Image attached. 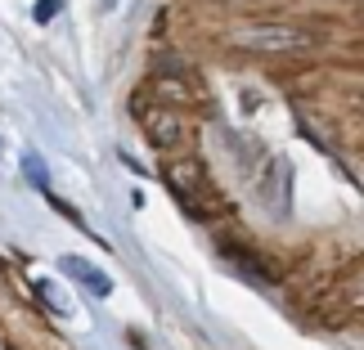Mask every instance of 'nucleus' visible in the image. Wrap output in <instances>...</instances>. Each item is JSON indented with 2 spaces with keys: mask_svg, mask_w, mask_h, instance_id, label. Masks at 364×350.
I'll return each mask as SVG.
<instances>
[{
  "mask_svg": "<svg viewBox=\"0 0 364 350\" xmlns=\"http://www.w3.org/2000/svg\"><path fill=\"white\" fill-rule=\"evenodd\" d=\"M166 185H171L176 193V202L185 207L189 216H207V212H216V189H212V180H207L203 171V162L198 158H180L166 166Z\"/></svg>",
  "mask_w": 364,
  "mask_h": 350,
  "instance_id": "obj_1",
  "label": "nucleus"
},
{
  "mask_svg": "<svg viewBox=\"0 0 364 350\" xmlns=\"http://www.w3.org/2000/svg\"><path fill=\"white\" fill-rule=\"evenodd\" d=\"M139 126L149 131L153 148H176L180 139H185V117L171 113V108H149V113L139 117Z\"/></svg>",
  "mask_w": 364,
  "mask_h": 350,
  "instance_id": "obj_2",
  "label": "nucleus"
},
{
  "mask_svg": "<svg viewBox=\"0 0 364 350\" xmlns=\"http://www.w3.org/2000/svg\"><path fill=\"white\" fill-rule=\"evenodd\" d=\"M59 270L68 274V278H77V283L81 288H86L90 292V297H108V292H113V278H108L104 270H100V265H90V261H81V256H63L59 261Z\"/></svg>",
  "mask_w": 364,
  "mask_h": 350,
  "instance_id": "obj_3",
  "label": "nucleus"
},
{
  "mask_svg": "<svg viewBox=\"0 0 364 350\" xmlns=\"http://www.w3.org/2000/svg\"><path fill=\"white\" fill-rule=\"evenodd\" d=\"M247 45H257V50H279V45H297V32H284V27H274V32H265V27H252V32L243 36Z\"/></svg>",
  "mask_w": 364,
  "mask_h": 350,
  "instance_id": "obj_4",
  "label": "nucleus"
},
{
  "mask_svg": "<svg viewBox=\"0 0 364 350\" xmlns=\"http://www.w3.org/2000/svg\"><path fill=\"white\" fill-rule=\"evenodd\" d=\"M36 297L46 301V310H50V315H59V319H68V315H73V310H68V301L59 297V292H54V283H50V278H36Z\"/></svg>",
  "mask_w": 364,
  "mask_h": 350,
  "instance_id": "obj_5",
  "label": "nucleus"
},
{
  "mask_svg": "<svg viewBox=\"0 0 364 350\" xmlns=\"http://www.w3.org/2000/svg\"><path fill=\"white\" fill-rule=\"evenodd\" d=\"M342 297L351 301V305H360V310H364V265H355V270L342 278Z\"/></svg>",
  "mask_w": 364,
  "mask_h": 350,
  "instance_id": "obj_6",
  "label": "nucleus"
},
{
  "mask_svg": "<svg viewBox=\"0 0 364 350\" xmlns=\"http://www.w3.org/2000/svg\"><path fill=\"white\" fill-rule=\"evenodd\" d=\"M23 175L32 180L36 189H50V171H46V162H41L36 153H23Z\"/></svg>",
  "mask_w": 364,
  "mask_h": 350,
  "instance_id": "obj_7",
  "label": "nucleus"
},
{
  "mask_svg": "<svg viewBox=\"0 0 364 350\" xmlns=\"http://www.w3.org/2000/svg\"><path fill=\"white\" fill-rule=\"evenodd\" d=\"M32 13H36V23H50L54 13H59V0H41V5H36Z\"/></svg>",
  "mask_w": 364,
  "mask_h": 350,
  "instance_id": "obj_8",
  "label": "nucleus"
}]
</instances>
